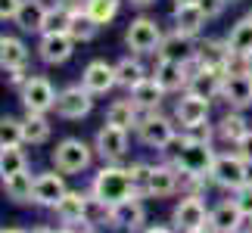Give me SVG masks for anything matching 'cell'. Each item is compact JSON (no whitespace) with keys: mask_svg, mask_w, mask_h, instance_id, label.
<instances>
[{"mask_svg":"<svg viewBox=\"0 0 252 233\" xmlns=\"http://www.w3.org/2000/svg\"><path fill=\"white\" fill-rule=\"evenodd\" d=\"M91 193L100 196L103 202H109V205H119V202L137 196L128 165H103L91 180Z\"/></svg>","mask_w":252,"mask_h":233,"instance_id":"6da1fadb","label":"cell"},{"mask_svg":"<svg viewBox=\"0 0 252 233\" xmlns=\"http://www.w3.org/2000/svg\"><path fill=\"white\" fill-rule=\"evenodd\" d=\"M181 137L178 121L168 118L162 112H143V118L137 124V140L150 149H171Z\"/></svg>","mask_w":252,"mask_h":233,"instance_id":"7a4b0ae2","label":"cell"},{"mask_svg":"<svg viewBox=\"0 0 252 233\" xmlns=\"http://www.w3.org/2000/svg\"><path fill=\"white\" fill-rule=\"evenodd\" d=\"M209 180H212V187L237 193L240 187H246L252 180V165L246 159H240L237 152H218V159L209 171Z\"/></svg>","mask_w":252,"mask_h":233,"instance_id":"3957f363","label":"cell"},{"mask_svg":"<svg viewBox=\"0 0 252 233\" xmlns=\"http://www.w3.org/2000/svg\"><path fill=\"white\" fill-rule=\"evenodd\" d=\"M94 143H87L81 137H63L56 143V149L50 152L53 168L63 174H81L94 165Z\"/></svg>","mask_w":252,"mask_h":233,"instance_id":"277c9868","label":"cell"},{"mask_svg":"<svg viewBox=\"0 0 252 233\" xmlns=\"http://www.w3.org/2000/svg\"><path fill=\"white\" fill-rule=\"evenodd\" d=\"M215 159H218V152L212 149V143H193V140H181L178 137L168 162H174L181 171H187V174H209L212 165H215Z\"/></svg>","mask_w":252,"mask_h":233,"instance_id":"5b68a950","label":"cell"},{"mask_svg":"<svg viewBox=\"0 0 252 233\" xmlns=\"http://www.w3.org/2000/svg\"><path fill=\"white\" fill-rule=\"evenodd\" d=\"M162 37H165V31H162V25L156 22L153 16H137L131 19L128 31H125V44H128V50L134 56H156Z\"/></svg>","mask_w":252,"mask_h":233,"instance_id":"8992f818","label":"cell"},{"mask_svg":"<svg viewBox=\"0 0 252 233\" xmlns=\"http://www.w3.org/2000/svg\"><path fill=\"white\" fill-rule=\"evenodd\" d=\"M56 87H53V81L47 75H28V81L19 87V100H22V109L25 112H41V115H47V112H53L56 109Z\"/></svg>","mask_w":252,"mask_h":233,"instance_id":"52a82bcc","label":"cell"},{"mask_svg":"<svg viewBox=\"0 0 252 233\" xmlns=\"http://www.w3.org/2000/svg\"><path fill=\"white\" fill-rule=\"evenodd\" d=\"M128 146H131V131L106 124V121L94 137V152L103 159V165H119L125 155H128Z\"/></svg>","mask_w":252,"mask_h":233,"instance_id":"ba28073f","label":"cell"},{"mask_svg":"<svg viewBox=\"0 0 252 233\" xmlns=\"http://www.w3.org/2000/svg\"><path fill=\"white\" fill-rule=\"evenodd\" d=\"M209 205L202 202V196H193V193H184L178 199V205L171 208V227L178 233H190V230H199L206 227L209 221Z\"/></svg>","mask_w":252,"mask_h":233,"instance_id":"9c48e42d","label":"cell"},{"mask_svg":"<svg viewBox=\"0 0 252 233\" xmlns=\"http://www.w3.org/2000/svg\"><path fill=\"white\" fill-rule=\"evenodd\" d=\"M94 109V93L84 84H69L56 93V115L65 121H81Z\"/></svg>","mask_w":252,"mask_h":233,"instance_id":"30bf717a","label":"cell"},{"mask_svg":"<svg viewBox=\"0 0 252 233\" xmlns=\"http://www.w3.org/2000/svg\"><path fill=\"white\" fill-rule=\"evenodd\" d=\"M243 224H246V215L240 211L237 199H221L218 205L209 211L206 230L209 233H243Z\"/></svg>","mask_w":252,"mask_h":233,"instance_id":"8fae6325","label":"cell"},{"mask_svg":"<svg viewBox=\"0 0 252 233\" xmlns=\"http://www.w3.org/2000/svg\"><path fill=\"white\" fill-rule=\"evenodd\" d=\"M69 187H65V174L63 171H37L34 174V205L41 208H53L56 202H60Z\"/></svg>","mask_w":252,"mask_h":233,"instance_id":"7c38bea8","label":"cell"},{"mask_svg":"<svg viewBox=\"0 0 252 233\" xmlns=\"http://www.w3.org/2000/svg\"><path fill=\"white\" fill-rule=\"evenodd\" d=\"M224 78L227 72L224 69H196L190 62V81H187V93H196L202 100H218L221 90H224Z\"/></svg>","mask_w":252,"mask_h":233,"instance_id":"4fadbf2b","label":"cell"},{"mask_svg":"<svg viewBox=\"0 0 252 233\" xmlns=\"http://www.w3.org/2000/svg\"><path fill=\"white\" fill-rule=\"evenodd\" d=\"M181 190V168L174 162H162L153 165L150 174V187H147V199H168Z\"/></svg>","mask_w":252,"mask_h":233,"instance_id":"5bb4252c","label":"cell"},{"mask_svg":"<svg viewBox=\"0 0 252 233\" xmlns=\"http://www.w3.org/2000/svg\"><path fill=\"white\" fill-rule=\"evenodd\" d=\"M234 62V53L227 50V41H218V37H206V41L196 44V56H193V65L196 69H230Z\"/></svg>","mask_w":252,"mask_h":233,"instance_id":"9a60e30c","label":"cell"},{"mask_svg":"<svg viewBox=\"0 0 252 233\" xmlns=\"http://www.w3.org/2000/svg\"><path fill=\"white\" fill-rule=\"evenodd\" d=\"M75 44L72 34H41V41H37V59L44 65H63L72 59L75 53Z\"/></svg>","mask_w":252,"mask_h":233,"instance_id":"2e32d148","label":"cell"},{"mask_svg":"<svg viewBox=\"0 0 252 233\" xmlns=\"http://www.w3.org/2000/svg\"><path fill=\"white\" fill-rule=\"evenodd\" d=\"M196 37H190V34H181V31H171L162 37V44H159V50H156V59H171V62H193V56H196Z\"/></svg>","mask_w":252,"mask_h":233,"instance_id":"e0dca14e","label":"cell"},{"mask_svg":"<svg viewBox=\"0 0 252 233\" xmlns=\"http://www.w3.org/2000/svg\"><path fill=\"white\" fill-rule=\"evenodd\" d=\"M153 78L165 93H184L190 81V65L187 62H171V59H156L153 65Z\"/></svg>","mask_w":252,"mask_h":233,"instance_id":"ac0fdd59","label":"cell"},{"mask_svg":"<svg viewBox=\"0 0 252 233\" xmlns=\"http://www.w3.org/2000/svg\"><path fill=\"white\" fill-rule=\"evenodd\" d=\"M81 84L94 96L109 93L112 87H119V81H115V65L106 62V59H91V62L84 65V72H81Z\"/></svg>","mask_w":252,"mask_h":233,"instance_id":"d6986e66","label":"cell"},{"mask_svg":"<svg viewBox=\"0 0 252 233\" xmlns=\"http://www.w3.org/2000/svg\"><path fill=\"white\" fill-rule=\"evenodd\" d=\"M143 224H147V208H143L140 196H131L119 202V205H112V230H128V233H137L143 230Z\"/></svg>","mask_w":252,"mask_h":233,"instance_id":"ffe728a7","label":"cell"},{"mask_svg":"<svg viewBox=\"0 0 252 233\" xmlns=\"http://www.w3.org/2000/svg\"><path fill=\"white\" fill-rule=\"evenodd\" d=\"M221 100H224L230 109H240V112L249 109V106H252V75H246V72H227Z\"/></svg>","mask_w":252,"mask_h":233,"instance_id":"44dd1931","label":"cell"},{"mask_svg":"<svg viewBox=\"0 0 252 233\" xmlns=\"http://www.w3.org/2000/svg\"><path fill=\"white\" fill-rule=\"evenodd\" d=\"M206 25H209V19L199 9V3H174V9H171V28L174 31L199 37Z\"/></svg>","mask_w":252,"mask_h":233,"instance_id":"7402d4cb","label":"cell"},{"mask_svg":"<svg viewBox=\"0 0 252 233\" xmlns=\"http://www.w3.org/2000/svg\"><path fill=\"white\" fill-rule=\"evenodd\" d=\"M84 202H87V190H69L50 211L63 227H75V224L84 227Z\"/></svg>","mask_w":252,"mask_h":233,"instance_id":"603a6c76","label":"cell"},{"mask_svg":"<svg viewBox=\"0 0 252 233\" xmlns=\"http://www.w3.org/2000/svg\"><path fill=\"white\" fill-rule=\"evenodd\" d=\"M209 109H212L209 100L184 90L181 100L174 103V121H178V128H184V124H196V121H209Z\"/></svg>","mask_w":252,"mask_h":233,"instance_id":"cb8c5ba5","label":"cell"},{"mask_svg":"<svg viewBox=\"0 0 252 233\" xmlns=\"http://www.w3.org/2000/svg\"><path fill=\"white\" fill-rule=\"evenodd\" d=\"M47 13H50V6H47L44 0H22V6H19L13 22L22 34H41L44 22H47Z\"/></svg>","mask_w":252,"mask_h":233,"instance_id":"d4e9b609","label":"cell"},{"mask_svg":"<svg viewBox=\"0 0 252 233\" xmlns=\"http://www.w3.org/2000/svg\"><path fill=\"white\" fill-rule=\"evenodd\" d=\"M246 131H249V121L243 118V112H240V109H227L215 121V137L221 143H230V146H237V143L243 140Z\"/></svg>","mask_w":252,"mask_h":233,"instance_id":"484cf974","label":"cell"},{"mask_svg":"<svg viewBox=\"0 0 252 233\" xmlns=\"http://www.w3.org/2000/svg\"><path fill=\"white\" fill-rule=\"evenodd\" d=\"M140 118H143V112L134 106L131 96L109 103V109H106V124H115V128H125V131H137Z\"/></svg>","mask_w":252,"mask_h":233,"instance_id":"4316f807","label":"cell"},{"mask_svg":"<svg viewBox=\"0 0 252 233\" xmlns=\"http://www.w3.org/2000/svg\"><path fill=\"white\" fill-rule=\"evenodd\" d=\"M150 72H147V65H143L140 56H122L119 62H115V81H119L122 90H134L140 81H147Z\"/></svg>","mask_w":252,"mask_h":233,"instance_id":"83f0119b","label":"cell"},{"mask_svg":"<svg viewBox=\"0 0 252 233\" xmlns=\"http://www.w3.org/2000/svg\"><path fill=\"white\" fill-rule=\"evenodd\" d=\"M50 134H53V124L47 115H41V112L22 115V143L25 146H41V143L50 140Z\"/></svg>","mask_w":252,"mask_h":233,"instance_id":"f1b7e54d","label":"cell"},{"mask_svg":"<svg viewBox=\"0 0 252 233\" xmlns=\"http://www.w3.org/2000/svg\"><path fill=\"white\" fill-rule=\"evenodd\" d=\"M128 96L134 100V106H137L140 112H159V106H162V100H165L168 93L162 90V87H159V81L150 75L147 81H140V84L134 87V90H131Z\"/></svg>","mask_w":252,"mask_h":233,"instance_id":"f546056e","label":"cell"},{"mask_svg":"<svg viewBox=\"0 0 252 233\" xmlns=\"http://www.w3.org/2000/svg\"><path fill=\"white\" fill-rule=\"evenodd\" d=\"M32 62V50L22 37L16 34H3V56H0V69H28Z\"/></svg>","mask_w":252,"mask_h":233,"instance_id":"4dcf8cb0","label":"cell"},{"mask_svg":"<svg viewBox=\"0 0 252 233\" xmlns=\"http://www.w3.org/2000/svg\"><path fill=\"white\" fill-rule=\"evenodd\" d=\"M3 193L13 202H19V205H34V174L32 171H19L13 174V177L3 180Z\"/></svg>","mask_w":252,"mask_h":233,"instance_id":"1f68e13d","label":"cell"},{"mask_svg":"<svg viewBox=\"0 0 252 233\" xmlns=\"http://www.w3.org/2000/svg\"><path fill=\"white\" fill-rule=\"evenodd\" d=\"M112 224V205L103 202L100 196H94L87 190V202H84V227H109Z\"/></svg>","mask_w":252,"mask_h":233,"instance_id":"d6a6232c","label":"cell"},{"mask_svg":"<svg viewBox=\"0 0 252 233\" xmlns=\"http://www.w3.org/2000/svg\"><path fill=\"white\" fill-rule=\"evenodd\" d=\"M227 50L234 53V56H243L252 50V22L243 16V19H237L234 25H230V31H227Z\"/></svg>","mask_w":252,"mask_h":233,"instance_id":"836d02e7","label":"cell"},{"mask_svg":"<svg viewBox=\"0 0 252 233\" xmlns=\"http://www.w3.org/2000/svg\"><path fill=\"white\" fill-rule=\"evenodd\" d=\"M25 168H28V152L22 149V143L19 146H0V180L13 177Z\"/></svg>","mask_w":252,"mask_h":233,"instance_id":"e575fe53","label":"cell"},{"mask_svg":"<svg viewBox=\"0 0 252 233\" xmlns=\"http://www.w3.org/2000/svg\"><path fill=\"white\" fill-rule=\"evenodd\" d=\"M119 9H122V0H87L84 3V13L94 19L96 25H109L115 16H119Z\"/></svg>","mask_w":252,"mask_h":233,"instance_id":"d590c367","label":"cell"},{"mask_svg":"<svg viewBox=\"0 0 252 233\" xmlns=\"http://www.w3.org/2000/svg\"><path fill=\"white\" fill-rule=\"evenodd\" d=\"M72 19H75V13L63 9L60 3H53L50 13H47V22H44V31H41V34H69Z\"/></svg>","mask_w":252,"mask_h":233,"instance_id":"8d00e7d4","label":"cell"},{"mask_svg":"<svg viewBox=\"0 0 252 233\" xmlns=\"http://www.w3.org/2000/svg\"><path fill=\"white\" fill-rule=\"evenodd\" d=\"M69 34H72V41H75V44H91L94 37L100 34V25H96V22H94V19L87 16V13H75Z\"/></svg>","mask_w":252,"mask_h":233,"instance_id":"74e56055","label":"cell"},{"mask_svg":"<svg viewBox=\"0 0 252 233\" xmlns=\"http://www.w3.org/2000/svg\"><path fill=\"white\" fill-rule=\"evenodd\" d=\"M22 143V118L0 115V146H19Z\"/></svg>","mask_w":252,"mask_h":233,"instance_id":"f35d334b","label":"cell"},{"mask_svg":"<svg viewBox=\"0 0 252 233\" xmlns=\"http://www.w3.org/2000/svg\"><path fill=\"white\" fill-rule=\"evenodd\" d=\"M181 140H193V143H212V140H215V124H212V121L184 124V128H181Z\"/></svg>","mask_w":252,"mask_h":233,"instance_id":"ab89813d","label":"cell"},{"mask_svg":"<svg viewBox=\"0 0 252 233\" xmlns=\"http://www.w3.org/2000/svg\"><path fill=\"white\" fill-rule=\"evenodd\" d=\"M128 171H131V180H134V190H137V196L143 199V196H147V187H150L153 165H150V162H131Z\"/></svg>","mask_w":252,"mask_h":233,"instance_id":"60d3db41","label":"cell"},{"mask_svg":"<svg viewBox=\"0 0 252 233\" xmlns=\"http://www.w3.org/2000/svg\"><path fill=\"white\" fill-rule=\"evenodd\" d=\"M234 199H237V205H240V211L246 215V221L252 218V180L246 183V187H240L237 193H234Z\"/></svg>","mask_w":252,"mask_h":233,"instance_id":"b9f144b4","label":"cell"},{"mask_svg":"<svg viewBox=\"0 0 252 233\" xmlns=\"http://www.w3.org/2000/svg\"><path fill=\"white\" fill-rule=\"evenodd\" d=\"M224 0H199V9H202V13H206V19H209V22H212V19H218L221 13H224Z\"/></svg>","mask_w":252,"mask_h":233,"instance_id":"7bdbcfd3","label":"cell"},{"mask_svg":"<svg viewBox=\"0 0 252 233\" xmlns=\"http://www.w3.org/2000/svg\"><path fill=\"white\" fill-rule=\"evenodd\" d=\"M3 81L13 87V90H19V87L28 81V69H6L3 72Z\"/></svg>","mask_w":252,"mask_h":233,"instance_id":"ee69618b","label":"cell"},{"mask_svg":"<svg viewBox=\"0 0 252 233\" xmlns=\"http://www.w3.org/2000/svg\"><path fill=\"white\" fill-rule=\"evenodd\" d=\"M22 0H0V22H13Z\"/></svg>","mask_w":252,"mask_h":233,"instance_id":"f6af8a7d","label":"cell"},{"mask_svg":"<svg viewBox=\"0 0 252 233\" xmlns=\"http://www.w3.org/2000/svg\"><path fill=\"white\" fill-rule=\"evenodd\" d=\"M234 152L240 155V159H246V162L252 165V128H249V131L243 134V140H240L237 146H234Z\"/></svg>","mask_w":252,"mask_h":233,"instance_id":"bcb514c9","label":"cell"},{"mask_svg":"<svg viewBox=\"0 0 252 233\" xmlns=\"http://www.w3.org/2000/svg\"><path fill=\"white\" fill-rule=\"evenodd\" d=\"M227 72H246V75H252V50L243 53V56H234V62H230Z\"/></svg>","mask_w":252,"mask_h":233,"instance_id":"7dc6e473","label":"cell"},{"mask_svg":"<svg viewBox=\"0 0 252 233\" xmlns=\"http://www.w3.org/2000/svg\"><path fill=\"white\" fill-rule=\"evenodd\" d=\"M63 9H69V13H84V3L87 0H56Z\"/></svg>","mask_w":252,"mask_h":233,"instance_id":"c3c4849f","label":"cell"},{"mask_svg":"<svg viewBox=\"0 0 252 233\" xmlns=\"http://www.w3.org/2000/svg\"><path fill=\"white\" fill-rule=\"evenodd\" d=\"M140 233H178V230L168 227V224H150V227H143Z\"/></svg>","mask_w":252,"mask_h":233,"instance_id":"681fc988","label":"cell"},{"mask_svg":"<svg viewBox=\"0 0 252 233\" xmlns=\"http://www.w3.org/2000/svg\"><path fill=\"white\" fill-rule=\"evenodd\" d=\"M125 3H131L134 9H147V6H153L156 0H125Z\"/></svg>","mask_w":252,"mask_h":233,"instance_id":"f907efd6","label":"cell"},{"mask_svg":"<svg viewBox=\"0 0 252 233\" xmlns=\"http://www.w3.org/2000/svg\"><path fill=\"white\" fill-rule=\"evenodd\" d=\"M0 233H28V230H19V227H0Z\"/></svg>","mask_w":252,"mask_h":233,"instance_id":"816d5d0a","label":"cell"},{"mask_svg":"<svg viewBox=\"0 0 252 233\" xmlns=\"http://www.w3.org/2000/svg\"><path fill=\"white\" fill-rule=\"evenodd\" d=\"M28 233H56V230H50V227H34V230H28Z\"/></svg>","mask_w":252,"mask_h":233,"instance_id":"f5cc1de1","label":"cell"},{"mask_svg":"<svg viewBox=\"0 0 252 233\" xmlns=\"http://www.w3.org/2000/svg\"><path fill=\"white\" fill-rule=\"evenodd\" d=\"M56 233H78V230H75V227H60Z\"/></svg>","mask_w":252,"mask_h":233,"instance_id":"db71d44e","label":"cell"},{"mask_svg":"<svg viewBox=\"0 0 252 233\" xmlns=\"http://www.w3.org/2000/svg\"><path fill=\"white\" fill-rule=\"evenodd\" d=\"M174 3H199V0H174Z\"/></svg>","mask_w":252,"mask_h":233,"instance_id":"11a10c76","label":"cell"},{"mask_svg":"<svg viewBox=\"0 0 252 233\" xmlns=\"http://www.w3.org/2000/svg\"><path fill=\"white\" fill-rule=\"evenodd\" d=\"M0 56H3V34H0Z\"/></svg>","mask_w":252,"mask_h":233,"instance_id":"9f6ffc18","label":"cell"},{"mask_svg":"<svg viewBox=\"0 0 252 233\" xmlns=\"http://www.w3.org/2000/svg\"><path fill=\"white\" fill-rule=\"evenodd\" d=\"M190 233H209V230H206V227H199V230H190Z\"/></svg>","mask_w":252,"mask_h":233,"instance_id":"6f0895ef","label":"cell"},{"mask_svg":"<svg viewBox=\"0 0 252 233\" xmlns=\"http://www.w3.org/2000/svg\"><path fill=\"white\" fill-rule=\"evenodd\" d=\"M246 19H249V22H252V9H249V16H246Z\"/></svg>","mask_w":252,"mask_h":233,"instance_id":"680465c9","label":"cell"},{"mask_svg":"<svg viewBox=\"0 0 252 233\" xmlns=\"http://www.w3.org/2000/svg\"><path fill=\"white\" fill-rule=\"evenodd\" d=\"M249 233H252V218H249Z\"/></svg>","mask_w":252,"mask_h":233,"instance_id":"91938a15","label":"cell"},{"mask_svg":"<svg viewBox=\"0 0 252 233\" xmlns=\"http://www.w3.org/2000/svg\"><path fill=\"white\" fill-rule=\"evenodd\" d=\"M224 3H237V0H224Z\"/></svg>","mask_w":252,"mask_h":233,"instance_id":"94428289","label":"cell"},{"mask_svg":"<svg viewBox=\"0 0 252 233\" xmlns=\"http://www.w3.org/2000/svg\"><path fill=\"white\" fill-rule=\"evenodd\" d=\"M81 233H91V230H81Z\"/></svg>","mask_w":252,"mask_h":233,"instance_id":"6125c7cd","label":"cell"}]
</instances>
